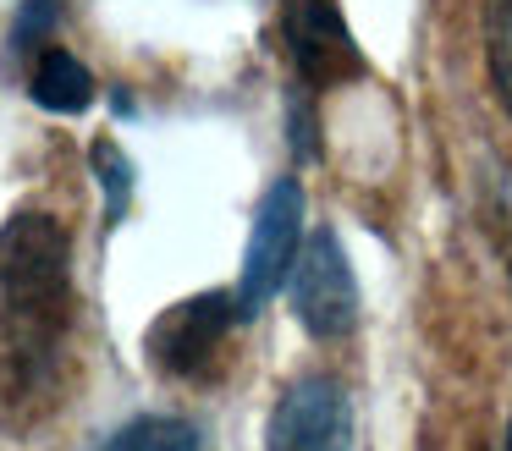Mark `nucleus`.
Instances as JSON below:
<instances>
[{"label":"nucleus","instance_id":"4","mask_svg":"<svg viewBox=\"0 0 512 451\" xmlns=\"http://www.w3.org/2000/svg\"><path fill=\"white\" fill-rule=\"evenodd\" d=\"M237 319H243L237 292H199V297H188V303H171L166 314L149 325L144 352H149V363L166 369V374H199Z\"/></svg>","mask_w":512,"mask_h":451},{"label":"nucleus","instance_id":"1","mask_svg":"<svg viewBox=\"0 0 512 451\" xmlns=\"http://www.w3.org/2000/svg\"><path fill=\"white\" fill-rule=\"evenodd\" d=\"M298 248H303V187H298V176H281L259 198L254 231H248V248H243V275H237V308H243V319H254L287 286Z\"/></svg>","mask_w":512,"mask_h":451},{"label":"nucleus","instance_id":"5","mask_svg":"<svg viewBox=\"0 0 512 451\" xmlns=\"http://www.w3.org/2000/svg\"><path fill=\"white\" fill-rule=\"evenodd\" d=\"M287 50L309 88L364 72V55H358L336 0H287Z\"/></svg>","mask_w":512,"mask_h":451},{"label":"nucleus","instance_id":"7","mask_svg":"<svg viewBox=\"0 0 512 451\" xmlns=\"http://www.w3.org/2000/svg\"><path fill=\"white\" fill-rule=\"evenodd\" d=\"M100 451H204V435L188 424V418L171 413H144L133 424H122Z\"/></svg>","mask_w":512,"mask_h":451},{"label":"nucleus","instance_id":"8","mask_svg":"<svg viewBox=\"0 0 512 451\" xmlns=\"http://www.w3.org/2000/svg\"><path fill=\"white\" fill-rule=\"evenodd\" d=\"M89 165H94V176H100V187H105V215L122 220L127 215V198H133V160H127L111 138H100L89 149Z\"/></svg>","mask_w":512,"mask_h":451},{"label":"nucleus","instance_id":"6","mask_svg":"<svg viewBox=\"0 0 512 451\" xmlns=\"http://www.w3.org/2000/svg\"><path fill=\"white\" fill-rule=\"evenodd\" d=\"M28 88H34V99L45 110H56V116H78V110L94 105V72L72 50H56V44H50V50H39Z\"/></svg>","mask_w":512,"mask_h":451},{"label":"nucleus","instance_id":"2","mask_svg":"<svg viewBox=\"0 0 512 451\" xmlns=\"http://www.w3.org/2000/svg\"><path fill=\"white\" fill-rule=\"evenodd\" d=\"M287 292H292V314L303 319V330L320 341H336L358 325V281H353V264H347V248L336 231H309L292 259L287 275Z\"/></svg>","mask_w":512,"mask_h":451},{"label":"nucleus","instance_id":"3","mask_svg":"<svg viewBox=\"0 0 512 451\" xmlns=\"http://www.w3.org/2000/svg\"><path fill=\"white\" fill-rule=\"evenodd\" d=\"M265 451H353V396L331 374H309L281 391Z\"/></svg>","mask_w":512,"mask_h":451},{"label":"nucleus","instance_id":"10","mask_svg":"<svg viewBox=\"0 0 512 451\" xmlns=\"http://www.w3.org/2000/svg\"><path fill=\"white\" fill-rule=\"evenodd\" d=\"M56 6H61V0H28V6H23V17H17V33H12V44H17V50H23V44H39L50 28H56V17H61Z\"/></svg>","mask_w":512,"mask_h":451},{"label":"nucleus","instance_id":"9","mask_svg":"<svg viewBox=\"0 0 512 451\" xmlns=\"http://www.w3.org/2000/svg\"><path fill=\"white\" fill-rule=\"evenodd\" d=\"M485 50H490V77L501 88V105L512 110V6L501 0L485 22Z\"/></svg>","mask_w":512,"mask_h":451}]
</instances>
